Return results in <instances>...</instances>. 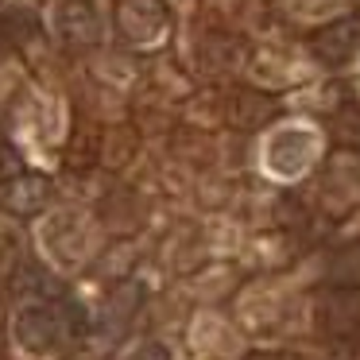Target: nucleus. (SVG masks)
Listing matches in <instances>:
<instances>
[{"mask_svg": "<svg viewBox=\"0 0 360 360\" xmlns=\"http://www.w3.org/2000/svg\"><path fill=\"white\" fill-rule=\"evenodd\" d=\"M360 51V20H341V24L326 27L314 35V55L326 66H341Z\"/></svg>", "mask_w": 360, "mask_h": 360, "instance_id": "nucleus-1", "label": "nucleus"}, {"mask_svg": "<svg viewBox=\"0 0 360 360\" xmlns=\"http://www.w3.org/2000/svg\"><path fill=\"white\" fill-rule=\"evenodd\" d=\"M256 360H290V356H256Z\"/></svg>", "mask_w": 360, "mask_h": 360, "instance_id": "nucleus-2", "label": "nucleus"}]
</instances>
